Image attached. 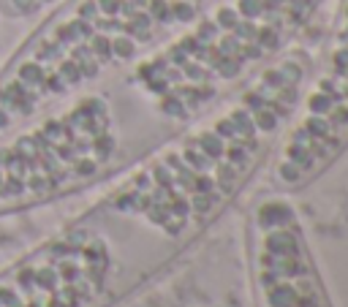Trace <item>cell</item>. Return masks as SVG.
Wrapping results in <instances>:
<instances>
[{"label":"cell","mask_w":348,"mask_h":307,"mask_svg":"<svg viewBox=\"0 0 348 307\" xmlns=\"http://www.w3.org/2000/svg\"><path fill=\"white\" fill-rule=\"evenodd\" d=\"M316 60L310 46L294 44L87 210L115 245L131 293L188 250L280 147Z\"/></svg>","instance_id":"cell-1"},{"label":"cell","mask_w":348,"mask_h":307,"mask_svg":"<svg viewBox=\"0 0 348 307\" xmlns=\"http://www.w3.org/2000/svg\"><path fill=\"white\" fill-rule=\"evenodd\" d=\"M204 0H60L0 68V133L128 71Z\"/></svg>","instance_id":"cell-2"},{"label":"cell","mask_w":348,"mask_h":307,"mask_svg":"<svg viewBox=\"0 0 348 307\" xmlns=\"http://www.w3.org/2000/svg\"><path fill=\"white\" fill-rule=\"evenodd\" d=\"M326 0H212L125 71L123 87L155 120L185 128L299 44Z\"/></svg>","instance_id":"cell-3"},{"label":"cell","mask_w":348,"mask_h":307,"mask_svg":"<svg viewBox=\"0 0 348 307\" xmlns=\"http://www.w3.org/2000/svg\"><path fill=\"white\" fill-rule=\"evenodd\" d=\"M128 131L109 90H87L0 133V215L38 210L128 166Z\"/></svg>","instance_id":"cell-4"},{"label":"cell","mask_w":348,"mask_h":307,"mask_svg":"<svg viewBox=\"0 0 348 307\" xmlns=\"http://www.w3.org/2000/svg\"><path fill=\"white\" fill-rule=\"evenodd\" d=\"M128 293L115 245L87 210L0 269V307H109Z\"/></svg>","instance_id":"cell-5"},{"label":"cell","mask_w":348,"mask_h":307,"mask_svg":"<svg viewBox=\"0 0 348 307\" xmlns=\"http://www.w3.org/2000/svg\"><path fill=\"white\" fill-rule=\"evenodd\" d=\"M348 150V0H340L324 55L272 161L275 190H302Z\"/></svg>","instance_id":"cell-6"},{"label":"cell","mask_w":348,"mask_h":307,"mask_svg":"<svg viewBox=\"0 0 348 307\" xmlns=\"http://www.w3.org/2000/svg\"><path fill=\"white\" fill-rule=\"evenodd\" d=\"M256 307H332L291 193L258 198L247 223Z\"/></svg>","instance_id":"cell-7"},{"label":"cell","mask_w":348,"mask_h":307,"mask_svg":"<svg viewBox=\"0 0 348 307\" xmlns=\"http://www.w3.org/2000/svg\"><path fill=\"white\" fill-rule=\"evenodd\" d=\"M60 0H0V17L9 19H36L55 9Z\"/></svg>","instance_id":"cell-8"},{"label":"cell","mask_w":348,"mask_h":307,"mask_svg":"<svg viewBox=\"0 0 348 307\" xmlns=\"http://www.w3.org/2000/svg\"><path fill=\"white\" fill-rule=\"evenodd\" d=\"M204 3H212V0H204Z\"/></svg>","instance_id":"cell-9"}]
</instances>
